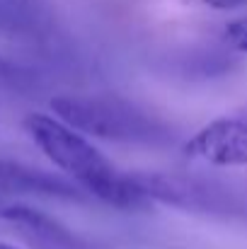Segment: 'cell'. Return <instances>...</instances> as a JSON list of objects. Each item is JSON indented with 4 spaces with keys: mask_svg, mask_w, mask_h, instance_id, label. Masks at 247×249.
Masks as SVG:
<instances>
[{
    "mask_svg": "<svg viewBox=\"0 0 247 249\" xmlns=\"http://www.w3.org/2000/svg\"><path fill=\"white\" fill-rule=\"evenodd\" d=\"M0 215L34 249H90L85 240H80L66 225H61L58 220L37 208L15 203L0 208Z\"/></svg>",
    "mask_w": 247,
    "mask_h": 249,
    "instance_id": "cell-5",
    "label": "cell"
},
{
    "mask_svg": "<svg viewBox=\"0 0 247 249\" xmlns=\"http://www.w3.org/2000/svg\"><path fill=\"white\" fill-rule=\"evenodd\" d=\"M19 73H22V71H19L17 66H12V63H7V61L0 58V78H5V80H17Z\"/></svg>",
    "mask_w": 247,
    "mask_h": 249,
    "instance_id": "cell-8",
    "label": "cell"
},
{
    "mask_svg": "<svg viewBox=\"0 0 247 249\" xmlns=\"http://www.w3.org/2000/svg\"><path fill=\"white\" fill-rule=\"evenodd\" d=\"M204 2L213 10H233V7H240L247 0H204Z\"/></svg>",
    "mask_w": 247,
    "mask_h": 249,
    "instance_id": "cell-9",
    "label": "cell"
},
{
    "mask_svg": "<svg viewBox=\"0 0 247 249\" xmlns=\"http://www.w3.org/2000/svg\"><path fill=\"white\" fill-rule=\"evenodd\" d=\"M0 249H19V247H15V245H7V242H0Z\"/></svg>",
    "mask_w": 247,
    "mask_h": 249,
    "instance_id": "cell-10",
    "label": "cell"
},
{
    "mask_svg": "<svg viewBox=\"0 0 247 249\" xmlns=\"http://www.w3.org/2000/svg\"><path fill=\"white\" fill-rule=\"evenodd\" d=\"M0 189L7 191H24V194H39V196H54L63 201H85V191L68 184L66 179H58L54 174L22 167L17 162L0 160Z\"/></svg>",
    "mask_w": 247,
    "mask_h": 249,
    "instance_id": "cell-6",
    "label": "cell"
},
{
    "mask_svg": "<svg viewBox=\"0 0 247 249\" xmlns=\"http://www.w3.org/2000/svg\"><path fill=\"white\" fill-rule=\"evenodd\" d=\"M187 155L216 167L247 165V111L213 119L189 143Z\"/></svg>",
    "mask_w": 247,
    "mask_h": 249,
    "instance_id": "cell-4",
    "label": "cell"
},
{
    "mask_svg": "<svg viewBox=\"0 0 247 249\" xmlns=\"http://www.w3.org/2000/svg\"><path fill=\"white\" fill-rule=\"evenodd\" d=\"M223 39H226V44H228L230 49L247 53V17L228 22V27H226V32H223Z\"/></svg>",
    "mask_w": 247,
    "mask_h": 249,
    "instance_id": "cell-7",
    "label": "cell"
},
{
    "mask_svg": "<svg viewBox=\"0 0 247 249\" xmlns=\"http://www.w3.org/2000/svg\"><path fill=\"white\" fill-rule=\"evenodd\" d=\"M24 128L34 145L97 201L126 211L143 208L151 201L136 186L131 174L114 169L85 136L68 128L63 121L46 114H27Z\"/></svg>",
    "mask_w": 247,
    "mask_h": 249,
    "instance_id": "cell-1",
    "label": "cell"
},
{
    "mask_svg": "<svg viewBox=\"0 0 247 249\" xmlns=\"http://www.w3.org/2000/svg\"><path fill=\"white\" fill-rule=\"evenodd\" d=\"M51 111L80 136L102 138L121 145L170 148L177 143L174 128L138 104L112 94H58Z\"/></svg>",
    "mask_w": 247,
    "mask_h": 249,
    "instance_id": "cell-2",
    "label": "cell"
},
{
    "mask_svg": "<svg viewBox=\"0 0 247 249\" xmlns=\"http://www.w3.org/2000/svg\"><path fill=\"white\" fill-rule=\"evenodd\" d=\"M131 179L151 201L170 203L184 211H201V213H213V215L218 213L238 215L245 211L243 196L209 179L160 174V172H136L131 174Z\"/></svg>",
    "mask_w": 247,
    "mask_h": 249,
    "instance_id": "cell-3",
    "label": "cell"
}]
</instances>
